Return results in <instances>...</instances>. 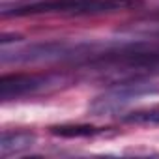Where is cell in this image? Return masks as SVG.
<instances>
[{"instance_id":"obj_3","label":"cell","mask_w":159,"mask_h":159,"mask_svg":"<svg viewBox=\"0 0 159 159\" xmlns=\"http://www.w3.org/2000/svg\"><path fill=\"white\" fill-rule=\"evenodd\" d=\"M159 88L155 84H146L142 81H131V83H120V86H116L114 90H109L105 96L98 98L90 111L96 114H107V112H118L120 109H124L125 105H129L131 101H135L137 98L142 96H152L157 94Z\"/></svg>"},{"instance_id":"obj_5","label":"cell","mask_w":159,"mask_h":159,"mask_svg":"<svg viewBox=\"0 0 159 159\" xmlns=\"http://www.w3.org/2000/svg\"><path fill=\"white\" fill-rule=\"evenodd\" d=\"M77 49L66 45V43H36L26 49L15 51L13 56H2V62H41V60H54L73 54Z\"/></svg>"},{"instance_id":"obj_6","label":"cell","mask_w":159,"mask_h":159,"mask_svg":"<svg viewBox=\"0 0 159 159\" xmlns=\"http://www.w3.org/2000/svg\"><path fill=\"white\" fill-rule=\"evenodd\" d=\"M36 142V135L28 131H6L0 139V155L8 157L11 153H19L28 150Z\"/></svg>"},{"instance_id":"obj_4","label":"cell","mask_w":159,"mask_h":159,"mask_svg":"<svg viewBox=\"0 0 159 159\" xmlns=\"http://www.w3.org/2000/svg\"><path fill=\"white\" fill-rule=\"evenodd\" d=\"M54 83H56V79L51 75H36V73L4 75L2 81H0V98L4 101L23 98L28 94H36L39 90H45Z\"/></svg>"},{"instance_id":"obj_2","label":"cell","mask_w":159,"mask_h":159,"mask_svg":"<svg viewBox=\"0 0 159 159\" xmlns=\"http://www.w3.org/2000/svg\"><path fill=\"white\" fill-rule=\"evenodd\" d=\"M140 4V0H36L30 4H21L11 10H4L2 15L23 17V15H43V13H60V15H90V13H107L118 10H129Z\"/></svg>"},{"instance_id":"obj_8","label":"cell","mask_w":159,"mask_h":159,"mask_svg":"<svg viewBox=\"0 0 159 159\" xmlns=\"http://www.w3.org/2000/svg\"><path fill=\"white\" fill-rule=\"evenodd\" d=\"M124 122H129V124H159V107L133 111V112L124 116Z\"/></svg>"},{"instance_id":"obj_7","label":"cell","mask_w":159,"mask_h":159,"mask_svg":"<svg viewBox=\"0 0 159 159\" xmlns=\"http://www.w3.org/2000/svg\"><path fill=\"white\" fill-rule=\"evenodd\" d=\"M51 133L56 137L64 139H84V137H94L103 133L101 127L88 125V124H64V125H52Z\"/></svg>"},{"instance_id":"obj_1","label":"cell","mask_w":159,"mask_h":159,"mask_svg":"<svg viewBox=\"0 0 159 159\" xmlns=\"http://www.w3.org/2000/svg\"><path fill=\"white\" fill-rule=\"evenodd\" d=\"M101 73H111L120 83L142 81L159 75V47L157 45H127L118 51L99 54L90 62Z\"/></svg>"}]
</instances>
